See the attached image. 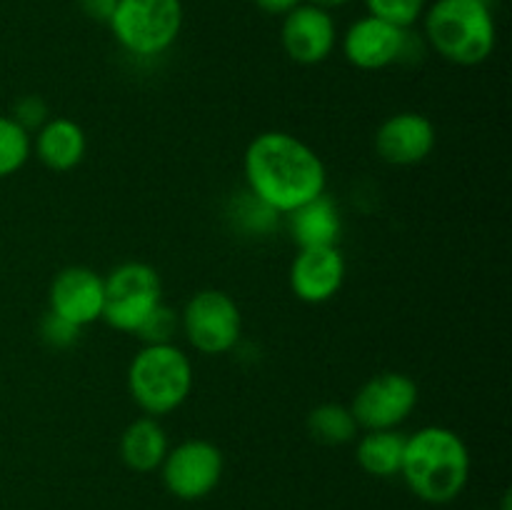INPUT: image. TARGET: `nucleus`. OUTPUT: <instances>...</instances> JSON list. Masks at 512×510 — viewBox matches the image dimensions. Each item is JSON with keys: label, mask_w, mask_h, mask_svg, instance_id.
Here are the masks:
<instances>
[{"label": "nucleus", "mask_w": 512, "mask_h": 510, "mask_svg": "<svg viewBox=\"0 0 512 510\" xmlns=\"http://www.w3.org/2000/svg\"><path fill=\"white\" fill-rule=\"evenodd\" d=\"M438 133L428 115L403 110L380 123L375 133V153L383 163L410 168L433 155Z\"/></svg>", "instance_id": "nucleus-13"}, {"label": "nucleus", "mask_w": 512, "mask_h": 510, "mask_svg": "<svg viewBox=\"0 0 512 510\" xmlns=\"http://www.w3.org/2000/svg\"><path fill=\"white\" fill-rule=\"evenodd\" d=\"M183 18V0H118L108 28L128 55L158 58L180 38Z\"/></svg>", "instance_id": "nucleus-5"}, {"label": "nucleus", "mask_w": 512, "mask_h": 510, "mask_svg": "<svg viewBox=\"0 0 512 510\" xmlns=\"http://www.w3.org/2000/svg\"><path fill=\"white\" fill-rule=\"evenodd\" d=\"M48 305L55 315L70 320L78 328L103 320L105 280L85 265H70L53 278L48 290Z\"/></svg>", "instance_id": "nucleus-12"}, {"label": "nucleus", "mask_w": 512, "mask_h": 510, "mask_svg": "<svg viewBox=\"0 0 512 510\" xmlns=\"http://www.w3.org/2000/svg\"><path fill=\"white\" fill-rule=\"evenodd\" d=\"M33 150L48 170L68 173L83 163L88 153V138L75 120L50 118L43 128L35 130Z\"/></svg>", "instance_id": "nucleus-15"}, {"label": "nucleus", "mask_w": 512, "mask_h": 510, "mask_svg": "<svg viewBox=\"0 0 512 510\" xmlns=\"http://www.w3.org/2000/svg\"><path fill=\"white\" fill-rule=\"evenodd\" d=\"M418 398V385L410 375L388 370L360 385L350 413L363 430H398L413 415Z\"/></svg>", "instance_id": "nucleus-10"}, {"label": "nucleus", "mask_w": 512, "mask_h": 510, "mask_svg": "<svg viewBox=\"0 0 512 510\" xmlns=\"http://www.w3.org/2000/svg\"><path fill=\"white\" fill-rule=\"evenodd\" d=\"M230 223L233 228H238L243 235H270L278 230L280 218L283 215L275 213L270 205H265L263 200L255 198L248 188L243 193H238L230 203Z\"/></svg>", "instance_id": "nucleus-20"}, {"label": "nucleus", "mask_w": 512, "mask_h": 510, "mask_svg": "<svg viewBox=\"0 0 512 510\" xmlns=\"http://www.w3.org/2000/svg\"><path fill=\"white\" fill-rule=\"evenodd\" d=\"M500 510H512V495L505 493L503 500H500Z\"/></svg>", "instance_id": "nucleus-29"}, {"label": "nucleus", "mask_w": 512, "mask_h": 510, "mask_svg": "<svg viewBox=\"0 0 512 510\" xmlns=\"http://www.w3.org/2000/svg\"><path fill=\"white\" fill-rule=\"evenodd\" d=\"M180 330L198 353L225 355L243 335V315L225 290L205 288L185 303Z\"/></svg>", "instance_id": "nucleus-7"}, {"label": "nucleus", "mask_w": 512, "mask_h": 510, "mask_svg": "<svg viewBox=\"0 0 512 510\" xmlns=\"http://www.w3.org/2000/svg\"><path fill=\"white\" fill-rule=\"evenodd\" d=\"M105 280L103 320L113 330L133 333L163 303V283L153 265L128 260L113 268Z\"/></svg>", "instance_id": "nucleus-6"}, {"label": "nucleus", "mask_w": 512, "mask_h": 510, "mask_svg": "<svg viewBox=\"0 0 512 510\" xmlns=\"http://www.w3.org/2000/svg\"><path fill=\"white\" fill-rule=\"evenodd\" d=\"M253 3H255V8L260 10V13L285 18L290 10H295L300 3H305V0H253Z\"/></svg>", "instance_id": "nucleus-27"}, {"label": "nucleus", "mask_w": 512, "mask_h": 510, "mask_svg": "<svg viewBox=\"0 0 512 510\" xmlns=\"http://www.w3.org/2000/svg\"><path fill=\"white\" fill-rule=\"evenodd\" d=\"M168 450V433L158 423V418H150V415L133 420L120 435V458H123L125 468H130L133 473L145 475L160 470Z\"/></svg>", "instance_id": "nucleus-17"}, {"label": "nucleus", "mask_w": 512, "mask_h": 510, "mask_svg": "<svg viewBox=\"0 0 512 510\" xmlns=\"http://www.w3.org/2000/svg\"><path fill=\"white\" fill-rule=\"evenodd\" d=\"M10 118H13L20 128L33 133V130H40L50 120L48 103H45L40 95H23L20 100H15L13 115H10Z\"/></svg>", "instance_id": "nucleus-25"}, {"label": "nucleus", "mask_w": 512, "mask_h": 510, "mask_svg": "<svg viewBox=\"0 0 512 510\" xmlns=\"http://www.w3.org/2000/svg\"><path fill=\"white\" fill-rule=\"evenodd\" d=\"M33 155V135L20 128L10 115H0V180L10 178Z\"/></svg>", "instance_id": "nucleus-21"}, {"label": "nucleus", "mask_w": 512, "mask_h": 510, "mask_svg": "<svg viewBox=\"0 0 512 510\" xmlns=\"http://www.w3.org/2000/svg\"><path fill=\"white\" fill-rule=\"evenodd\" d=\"M128 390L150 418L175 413L193 393V360L175 343L143 345L130 360Z\"/></svg>", "instance_id": "nucleus-4"}, {"label": "nucleus", "mask_w": 512, "mask_h": 510, "mask_svg": "<svg viewBox=\"0 0 512 510\" xmlns=\"http://www.w3.org/2000/svg\"><path fill=\"white\" fill-rule=\"evenodd\" d=\"M245 188L280 215L320 198L328 190L323 158L298 135L265 130L255 135L243 155Z\"/></svg>", "instance_id": "nucleus-1"}, {"label": "nucleus", "mask_w": 512, "mask_h": 510, "mask_svg": "<svg viewBox=\"0 0 512 510\" xmlns=\"http://www.w3.org/2000/svg\"><path fill=\"white\" fill-rule=\"evenodd\" d=\"M180 328V315L173 308H168L165 303H160L153 313L145 318V323L135 330L143 345H163L173 343L175 333Z\"/></svg>", "instance_id": "nucleus-23"}, {"label": "nucleus", "mask_w": 512, "mask_h": 510, "mask_svg": "<svg viewBox=\"0 0 512 510\" xmlns=\"http://www.w3.org/2000/svg\"><path fill=\"white\" fill-rule=\"evenodd\" d=\"M345 60L358 70H385L398 63H413V53H423V40L410 28H398L393 23L363 15L355 20L340 40Z\"/></svg>", "instance_id": "nucleus-8"}, {"label": "nucleus", "mask_w": 512, "mask_h": 510, "mask_svg": "<svg viewBox=\"0 0 512 510\" xmlns=\"http://www.w3.org/2000/svg\"><path fill=\"white\" fill-rule=\"evenodd\" d=\"M225 460L215 443L203 438H190L168 450L160 478L165 490L178 500H203L213 493L223 480Z\"/></svg>", "instance_id": "nucleus-9"}, {"label": "nucleus", "mask_w": 512, "mask_h": 510, "mask_svg": "<svg viewBox=\"0 0 512 510\" xmlns=\"http://www.w3.org/2000/svg\"><path fill=\"white\" fill-rule=\"evenodd\" d=\"M405 455V435L400 430H365L355 445V460L373 478L400 475Z\"/></svg>", "instance_id": "nucleus-18"}, {"label": "nucleus", "mask_w": 512, "mask_h": 510, "mask_svg": "<svg viewBox=\"0 0 512 510\" xmlns=\"http://www.w3.org/2000/svg\"><path fill=\"white\" fill-rule=\"evenodd\" d=\"M80 333H83V328L73 325L70 320L60 318V315H55L53 310H48V313L43 315V320H40V340H43L48 348H55V350L73 348V345L80 340Z\"/></svg>", "instance_id": "nucleus-24"}, {"label": "nucleus", "mask_w": 512, "mask_h": 510, "mask_svg": "<svg viewBox=\"0 0 512 510\" xmlns=\"http://www.w3.org/2000/svg\"><path fill=\"white\" fill-rule=\"evenodd\" d=\"M368 15L393 23L398 28H413L418 20H423L428 0H365Z\"/></svg>", "instance_id": "nucleus-22"}, {"label": "nucleus", "mask_w": 512, "mask_h": 510, "mask_svg": "<svg viewBox=\"0 0 512 510\" xmlns=\"http://www.w3.org/2000/svg\"><path fill=\"white\" fill-rule=\"evenodd\" d=\"M78 5L80 10H83L85 18L98 20V23H108L118 0H78Z\"/></svg>", "instance_id": "nucleus-26"}, {"label": "nucleus", "mask_w": 512, "mask_h": 510, "mask_svg": "<svg viewBox=\"0 0 512 510\" xmlns=\"http://www.w3.org/2000/svg\"><path fill=\"white\" fill-rule=\"evenodd\" d=\"M470 468L468 445L445 425H425L405 438L400 478L423 503H453L468 485Z\"/></svg>", "instance_id": "nucleus-2"}, {"label": "nucleus", "mask_w": 512, "mask_h": 510, "mask_svg": "<svg viewBox=\"0 0 512 510\" xmlns=\"http://www.w3.org/2000/svg\"><path fill=\"white\" fill-rule=\"evenodd\" d=\"M280 45L293 63H325L338 45V25L333 13L313 3H300L283 18Z\"/></svg>", "instance_id": "nucleus-11"}, {"label": "nucleus", "mask_w": 512, "mask_h": 510, "mask_svg": "<svg viewBox=\"0 0 512 510\" xmlns=\"http://www.w3.org/2000/svg\"><path fill=\"white\" fill-rule=\"evenodd\" d=\"M423 30L440 58L463 68L485 63L498 43L488 0H435L425 8Z\"/></svg>", "instance_id": "nucleus-3"}, {"label": "nucleus", "mask_w": 512, "mask_h": 510, "mask_svg": "<svg viewBox=\"0 0 512 510\" xmlns=\"http://www.w3.org/2000/svg\"><path fill=\"white\" fill-rule=\"evenodd\" d=\"M290 235L298 243V248H325V245H338L343 233V220H340L338 205L333 203L328 193L310 203L300 205L293 213H288Z\"/></svg>", "instance_id": "nucleus-16"}, {"label": "nucleus", "mask_w": 512, "mask_h": 510, "mask_svg": "<svg viewBox=\"0 0 512 510\" xmlns=\"http://www.w3.org/2000/svg\"><path fill=\"white\" fill-rule=\"evenodd\" d=\"M308 433L310 438L323 445H345L358 438V423L348 405L323 403L308 413Z\"/></svg>", "instance_id": "nucleus-19"}, {"label": "nucleus", "mask_w": 512, "mask_h": 510, "mask_svg": "<svg viewBox=\"0 0 512 510\" xmlns=\"http://www.w3.org/2000/svg\"><path fill=\"white\" fill-rule=\"evenodd\" d=\"M343 253L338 245L325 248H300L290 265V288L298 300L308 305H323L340 293L345 283Z\"/></svg>", "instance_id": "nucleus-14"}, {"label": "nucleus", "mask_w": 512, "mask_h": 510, "mask_svg": "<svg viewBox=\"0 0 512 510\" xmlns=\"http://www.w3.org/2000/svg\"><path fill=\"white\" fill-rule=\"evenodd\" d=\"M305 3H313V5H318V8H325V10H335V8H343V5H348L350 0H305Z\"/></svg>", "instance_id": "nucleus-28"}]
</instances>
